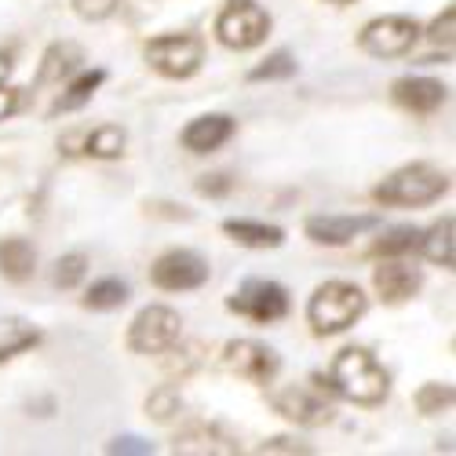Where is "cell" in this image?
I'll list each match as a JSON object with an SVG mask.
<instances>
[{
    "instance_id": "6",
    "label": "cell",
    "mask_w": 456,
    "mask_h": 456,
    "mask_svg": "<svg viewBox=\"0 0 456 456\" xmlns=\"http://www.w3.org/2000/svg\"><path fill=\"white\" fill-rule=\"evenodd\" d=\"M332 387H325V379L314 376L311 384H292L271 395V405L278 416L299 424V428H322L332 420Z\"/></svg>"
},
{
    "instance_id": "38",
    "label": "cell",
    "mask_w": 456,
    "mask_h": 456,
    "mask_svg": "<svg viewBox=\"0 0 456 456\" xmlns=\"http://www.w3.org/2000/svg\"><path fill=\"white\" fill-rule=\"evenodd\" d=\"M62 146H66V154L73 158V154H81V146H85V132H69L66 139H62Z\"/></svg>"
},
{
    "instance_id": "33",
    "label": "cell",
    "mask_w": 456,
    "mask_h": 456,
    "mask_svg": "<svg viewBox=\"0 0 456 456\" xmlns=\"http://www.w3.org/2000/svg\"><path fill=\"white\" fill-rule=\"evenodd\" d=\"M256 452H259V456H267V452H299V456H311L314 445L296 442V438H271V442H263Z\"/></svg>"
},
{
    "instance_id": "15",
    "label": "cell",
    "mask_w": 456,
    "mask_h": 456,
    "mask_svg": "<svg viewBox=\"0 0 456 456\" xmlns=\"http://www.w3.org/2000/svg\"><path fill=\"white\" fill-rule=\"evenodd\" d=\"M376 223H379L376 216H311L303 231H307V238H311L314 245H332V248H339V245L354 241L358 234L372 231Z\"/></svg>"
},
{
    "instance_id": "14",
    "label": "cell",
    "mask_w": 456,
    "mask_h": 456,
    "mask_svg": "<svg viewBox=\"0 0 456 456\" xmlns=\"http://www.w3.org/2000/svg\"><path fill=\"white\" fill-rule=\"evenodd\" d=\"M372 285H376V296L387 303V307H398V303L412 299L416 292H420L424 278L416 267H409V263H398V259H384L379 267L372 271Z\"/></svg>"
},
{
    "instance_id": "20",
    "label": "cell",
    "mask_w": 456,
    "mask_h": 456,
    "mask_svg": "<svg viewBox=\"0 0 456 456\" xmlns=\"http://www.w3.org/2000/svg\"><path fill=\"white\" fill-rule=\"evenodd\" d=\"M420 252L428 263H435V267L452 271V263H456V223H452V216L438 219L428 234H420Z\"/></svg>"
},
{
    "instance_id": "35",
    "label": "cell",
    "mask_w": 456,
    "mask_h": 456,
    "mask_svg": "<svg viewBox=\"0 0 456 456\" xmlns=\"http://www.w3.org/2000/svg\"><path fill=\"white\" fill-rule=\"evenodd\" d=\"M19 106H22V92H19V88H4V85H0V121H8Z\"/></svg>"
},
{
    "instance_id": "21",
    "label": "cell",
    "mask_w": 456,
    "mask_h": 456,
    "mask_svg": "<svg viewBox=\"0 0 456 456\" xmlns=\"http://www.w3.org/2000/svg\"><path fill=\"white\" fill-rule=\"evenodd\" d=\"M41 344V329L26 318H0V362H12L15 354Z\"/></svg>"
},
{
    "instance_id": "32",
    "label": "cell",
    "mask_w": 456,
    "mask_h": 456,
    "mask_svg": "<svg viewBox=\"0 0 456 456\" xmlns=\"http://www.w3.org/2000/svg\"><path fill=\"white\" fill-rule=\"evenodd\" d=\"M231 190H234V179L226 172H212V175L198 179V194H205V198H226Z\"/></svg>"
},
{
    "instance_id": "1",
    "label": "cell",
    "mask_w": 456,
    "mask_h": 456,
    "mask_svg": "<svg viewBox=\"0 0 456 456\" xmlns=\"http://www.w3.org/2000/svg\"><path fill=\"white\" fill-rule=\"evenodd\" d=\"M325 384L332 387V395L347 398L351 405H362V409L384 405L387 395H391L387 369L379 365L365 347H344V351H339L332 358V365H329Z\"/></svg>"
},
{
    "instance_id": "37",
    "label": "cell",
    "mask_w": 456,
    "mask_h": 456,
    "mask_svg": "<svg viewBox=\"0 0 456 456\" xmlns=\"http://www.w3.org/2000/svg\"><path fill=\"white\" fill-rule=\"evenodd\" d=\"M12 69H15V48H0V85L12 77Z\"/></svg>"
},
{
    "instance_id": "5",
    "label": "cell",
    "mask_w": 456,
    "mask_h": 456,
    "mask_svg": "<svg viewBox=\"0 0 456 456\" xmlns=\"http://www.w3.org/2000/svg\"><path fill=\"white\" fill-rule=\"evenodd\" d=\"M267 33H271V15L256 0H226L223 12L216 15V37L231 52L259 48L267 41Z\"/></svg>"
},
{
    "instance_id": "29",
    "label": "cell",
    "mask_w": 456,
    "mask_h": 456,
    "mask_svg": "<svg viewBox=\"0 0 456 456\" xmlns=\"http://www.w3.org/2000/svg\"><path fill=\"white\" fill-rule=\"evenodd\" d=\"M85 274H88V256L85 252H69L55 263V285L59 289H77Z\"/></svg>"
},
{
    "instance_id": "11",
    "label": "cell",
    "mask_w": 456,
    "mask_h": 456,
    "mask_svg": "<svg viewBox=\"0 0 456 456\" xmlns=\"http://www.w3.org/2000/svg\"><path fill=\"white\" fill-rule=\"evenodd\" d=\"M223 365L248 384H271L281 369L278 354L267 344H256V339H231L223 347Z\"/></svg>"
},
{
    "instance_id": "27",
    "label": "cell",
    "mask_w": 456,
    "mask_h": 456,
    "mask_svg": "<svg viewBox=\"0 0 456 456\" xmlns=\"http://www.w3.org/2000/svg\"><path fill=\"white\" fill-rule=\"evenodd\" d=\"M292 73H296V59L289 52H274V55L263 59L259 66L248 69V81L252 85H259V81H289Z\"/></svg>"
},
{
    "instance_id": "13",
    "label": "cell",
    "mask_w": 456,
    "mask_h": 456,
    "mask_svg": "<svg viewBox=\"0 0 456 456\" xmlns=\"http://www.w3.org/2000/svg\"><path fill=\"white\" fill-rule=\"evenodd\" d=\"M234 132H238L234 118H226V113H205V118H194L183 128L179 142H183V150H190V154H216L219 146H226L234 139Z\"/></svg>"
},
{
    "instance_id": "25",
    "label": "cell",
    "mask_w": 456,
    "mask_h": 456,
    "mask_svg": "<svg viewBox=\"0 0 456 456\" xmlns=\"http://www.w3.org/2000/svg\"><path fill=\"white\" fill-rule=\"evenodd\" d=\"M81 303L88 311H118V307H125V303H128V285L121 278H102V281H95L85 292Z\"/></svg>"
},
{
    "instance_id": "31",
    "label": "cell",
    "mask_w": 456,
    "mask_h": 456,
    "mask_svg": "<svg viewBox=\"0 0 456 456\" xmlns=\"http://www.w3.org/2000/svg\"><path fill=\"white\" fill-rule=\"evenodd\" d=\"M69 4L85 22H106L113 12L121 8V0H69Z\"/></svg>"
},
{
    "instance_id": "19",
    "label": "cell",
    "mask_w": 456,
    "mask_h": 456,
    "mask_svg": "<svg viewBox=\"0 0 456 456\" xmlns=\"http://www.w3.org/2000/svg\"><path fill=\"white\" fill-rule=\"evenodd\" d=\"M223 234L245 245V248H278L285 241V231L274 223H259V219H226Z\"/></svg>"
},
{
    "instance_id": "28",
    "label": "cell",
    "mask_w": 456,
    "mask_h": 456,
    "mask_svg": "<svg viewBox=\"0 0 456 456\" xmlns=\"http://www.w3.org/2000/svg\"><path fill=\"white\" fill-rule=\"evenodd\" d=\"M452 398H456L452 384H424L420 391H416V409H420L424 416H438L452 405Z\"/></svg>"
},
{
    "instance_id": "16",
    "label": "cell",
    "mask_w": 456,
    "mask_h": 456,
    "mask_svg": "<svg viewBox=\"0 0 456 456\" xmlns=\"http://www.w3.org/2000/svg\"><path fill=\"white\" fill-rule=\"evenodd\" d=\"M391 99L402 110L416 113V118H428V113H435L438 106H445L449 88L442 81H431V77H398L391 85Z\"/></svg>"
},
{
    "instance_id": "23",
    "label": "cell",
    "mask_w": 456,
    "mask_h": 456,
    "mask_svg": "<svg viewBox=\"0 0 456 456\" xmlns=\"http://www.w3.org/2000/svg\"><path fill=\"white\" fill-rule=\"evenodd\" d=\"M106 81V73L102 69H92V73H81L77 81H73L52 106V118H59V113H73V110H81L85 102H92V95L99 92V85Z\"/></svg>"
},
{
    "instance_id": "3",
    "label": "cell",
    "mask_w": 456,
    "mask_h": 456,
    "mask_svg": "<svg viewBox=\"0 0 456 456\" xmlns=\"http://www.w3.org/2000/svg\"><path fill=\"white\" fill-rule=\"evenodd\" d=\"M365 311H369V299L354 281H325L314 289L307 303V322L314 336H339Z\"/></svg>"
},
{
    "instance_id": "10",
    "label": "cell",
    "mask_w": 456,
    "mask_h": 456,
    "mask_svg": "<svg viewBox=\"0 0 456 456\" xmlns=\"http://www.w3.org/2000/svg\"><path fill=\"white\" fill-rule=\"evenodd\" d=\"M150 281H154L161 292H194L208 281V263L190 248H168L154 259Z\"/></svg>"
},
{
    "instance_id": "30",
    "label": "cell",
    "mask_w": 456,
    "mask_h": 456,
    "mask_svg": "<svg viewBox=\"0 0 456 456\" xmlns=\"http://www.w3.org/2000/svg\"><path fill=\"white\" fill-rule=\"evenodd\" d=\"M452 37H456V8L452 4H445L442 8V15L431 22V29H428V41L435 45V48H445V52H452Z\"/></svg>"
},
{
    "instance_id": "2",
    "label": "cell",
    "mask_w": 456,
    "mask_h": 456,
    "mask_svg": "<svg viewBox=\"0 0 456 456\" xmlns=\"http://www.w3.org/2000/svg\"><path fill=\"white\" fill-rule=\"evenodd\" d=\"M445 194H449V172L428 161H416V165L391 172L372 190V201L384 208H424V205L442 201Z\"/></svg>"
},
{
    "instance_id": "7",
    "label": "cell",
    "mask_w": 456,
    "mask_h": 456,
    "mask_svg": "<svg viewBox=\"0 0 456 456\" xmlns=\"http://www.w3.org/2000/svg\"><path fill=\"white\" fill-rule=\"evenodd\" d=\"M183 336V318L172 307H142L128 325V351L132 354H168Z\"/></svg>"
},
{
    "instance_id": "12",
    "label": "cell",
    "mask_w": 456,
    "mask_h": 456,
    "mask_svg": "<svg viewBox=\"0 0 456 456\" xmlns=\"http://www.w3.org/2000/svg\"><path fill=\"white\" fill-rule=\"evenodd\" d=\"M172 452H183V456H234V452H241V445L216 424H186L172 438Z\"/></svg>"
},
{
    "instance_id": "22",
    "label": "cell",
    "mask_w": 456,
    "mask_h": 456,
    "mask_svg": "<svg viewBox=\"0 0 456 456\" xmlns=\"http://www.w3.org/2000/svg\"><path fill=\"white\" fill-rule=\"evenodd\" d=\"M125 142H128V135L121 125H99L95 132H85L81 154H88L95 161H113V158L125 154Z\"/></svg>"
},
{
    "instance_id": "9",
    "label": "cell",
    "mask_w": 456,
    "mask_h": 456,
    "mask_svg": "<svg viewBox=\"0 0 456 456\" xmlns=\"http://www.w3.org/2000/svg\"><path fill=\"white\" fill-rule=\"evenodd\" d=\"M226 311H234V314H241L256 325H274V322L289 318V292L278 281L252 278L226 299Z\"/></svg>"
},
{
    "instance_id": "4",
    "label": "cell",
    "mask_w": 456,
    "mask_h": 456,
    "mask_svg": "<svg viewBox=\"0 0 456 456\" xmlns=\"http://www.w3.org/2000/svg\"><path fill=\"white\" fill-rule=\"evenodd\" d=\"M142 55H146L150 69L161 73V77L186 81V77H194L205 62V41L198 33H161L154 41H146Z\"/></svg>"
},
{
    "instance_id": "39",
    "label": "cell",
    "mask_w": 456,
    "mask_h": 456,
    "mask_svg": "<svg viewBox=\"0 0 456 456\" xmlns=\"http://www.w3.org/2000/svg\"><path fill=\"white\" fill-rule=\"evenodd\" d=\"M329 4H354V0H329Z\"/></svg>"
},
{
    "instance_id": "18",
    "label": "cell",
    "mask_w": 456,
    "mask_h": 456,
    "mask_svg": "<svg viewBox=\"0 0 456 456\" xmlns=\"http://www.w3.org/2000/svg\"><path fill=\"white\" fill-rule=\"evenodd\" d=\"M37 271V248L26 238H0V278L22 285Z\"/></svg>"
},
{
    "instance_id": "8",
    "label": "cell",
    "mask_w": 456,
    "mask_h": 456,
    "mask_svg": "<svg viewBox=\"0 0 456 456\" xmlns=\"http://www.w3.org/2000/svg\"><path fill=\"white\" fill-rule=\"evenodd\" d=\"M420 22L409 19V15H384V19H372L362 37H358V48L372 59H402L416 48L420 41Z\"/></svg>"
},
{
    "instance_id": "34",
    "label": "cell",
    "mask_w": 456,
    "mask_h": 456,
    "mask_svg": "<svg viewBox=\"0 0 456 456\" xmlns=\"http://www.w3.org/2000/svg\"><path fill=\"white\" fill-rule=\"evenodd\" d=\"M146 212L150 216H165V219H194V212H190V208H183V205H168V201H150L146 205Z\"/></svg>"
},
{
    "instance_id": "24",
    "label": "cell",
    "mask_w": 456,
    "mask_h": 456,
    "mask_svg": "<svg viewBox=\"0 0 456 456\" xmlns=\"http://www.w3.org/2000/svg\"><path fill=\"white\" fill-rule=\"evenodd\" d=\"M420 234L424 231H416V226H395V231L379 234L372 241L369 256H376V259H398L405 252H416V248H420Z\"/></svg>"
},
{
    "instance_id": "17",
    "label": "cell",
    "mask_w": 456,
    "mask_h": 456,
    "mask_svg": "<svg viewBox=\"0 0 456 456\" xmlns=\"http://www.w3.org/2000/svg\"><path fill=\"white\" fill-rule=\"evenodd\" d=\"M81 62H85L81 45H73V41H55V45L41 55V66H37V88H48V85H62V81H69L73 73L81 69Z\"/></svg>"
},
{
    "instance_id": "26",
    "label": "cell",
    "mask_w": 456,
    "mask_h": 456,
    "mask_svg": "<svg viewBox=\"0 0 456 456\" xmlns=\"http://www.w3.org/2000/svg\"><path fill=\"white\" fill-rule=\"evenodd\" d=\"M179 409H183V398H179V391L172 384H161L158 391H150V398H146V416H150V420H158V424H172L179 416Z\"/></svg>"
},
{
    "instance_id": "36",
    "label": "cell",
    "mask_w": 456,
    "mask_h": 456,
    "mask_svg": "<svg viewBox=\"0 0 456 456\" xmlns=\"http://www.w3.org/2000/svg\"><path fill=\"white\" fill-rule=\"evenodd\" d=\"M110 452H135V456H146V452H154V445L139 442V438H118V442L110 445Z\"/></svg>"
}]
</instances>
